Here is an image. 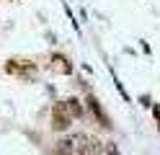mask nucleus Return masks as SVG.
I'll list each match as a JSON object with an SVG mask.
<instances>
[{
    "mask_svg": "<svg viewBox=\"0 0 160 155\" xmlns=\"http://www.w3.org/2000/svg\"><path fill=\"white\" fill-rule=\"evenodd\" d=\"M47 67L52 72H57V75H70V72H72V62H70L65 54H52L49 62H47Z\"/></svg>",
    "mask_w": 160,
    "mask_h": 155,
    "instance_id": "20e7f679",
    "label": "nucleus"
},
{
    "mask_svg": "<svg viewBox=\"0 0 160 155\" xmlns=\"http://www.w3.org/2000/svg\"><path fill=\"white\" fill-rule=\"evenodd\" d=\"M65 106H67V111H70L72 119H83L85 116V109H83V101H80V98H75V96L65 98Z\"/></svg>",
    "mask_w": 160,
    "mask_h": 155,
    "instance_id": "423d86ee",
    "label": "nucleus"
},
{
    "mask_svg": "<svg viewBox=\"0 0 160 155\" xmlns=\"http://www.w3.org/2000/svg\"><path fill=\"white\" fill-rule=\"evenodd\" d=\"M5 72L21 78V80H34L36 78V65L31 59H8L5 62Z\"/></svg>",
    "mask_w": 160,
    "mask_h": 155,
    "instance_id": "f257e3e1",
    "label": "nucleus"
},
{
    "mask_svg": "<svg viewBox=\"0 0 160 155\" xmlns=\"http://www.w3.org/2000/svg\"><path fill=\"white\" fill-rule=\"evenodd\" d=\"M49 155H78L75 152V140H59V142H54Z\"/></svg>",
    "mask_w": 160,
    "mask_h": 155,
    "instance_id": "39448f33",
    "label": "nucleus"
},
{
    "mask_svg": "<svg viewBox=\"0 0 160 155\" xmlns=\"http://www.w3.org/2000/svg\"><path fill=\"white\" fill-rule=\"evenodd\" d=\"M70 124H72V116H70L65 101H57L54 106H52V129L54 132H65Z\"/></svg>",
    "mask_w": 160,
    "mask_h": 155,
    "instance_id": "f03ea898",
    "label": "nucleus"
},
{
    "mask_svg": "<svg viewBox=\"0 0 160 155\" xmlns=\"http://www.w3.org/2000/svg\"><path fill=\"white\" fill-rule=\"evenodd\" d=\"M85 106H88V111L93 114V119L101 124V127H106V129H111V121H108V116H106V111L101 109V101H98L96 96H88L85 98Z\"/></svg>",
    "mask_w": 160,
    "mask_h": 155,
    "instance_id": "7ed1b4c3",
    "label": "nucleus"
},
{
    "mask_svg": "<svg viewBox=\"0 0 160 155\" xmlns=\"http://www.w3.org/2000/svg\"><path fill=\"white\" fill-rule=\"evenodd\" d=\"M152 114H155V121H158V129H160V106H155Z\"/></svg>",
    "mask_w": 160,
    "mask_h": 155,
    "instance_id": "0eeeda50",
    "label": "nucleus"
}]
</instances>
